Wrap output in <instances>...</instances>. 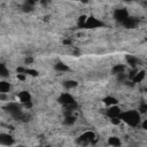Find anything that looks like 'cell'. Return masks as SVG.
<instances>
[{
  "label": "cell",
  "mask_w": 147,
  "mask_h": 147,
  "mask_svg": "<svg viewBox=\"0 0 147 147\" xmlns=\"http://www.w3.org/2000/svg\"><path fill=\"white\" fill-rule=\"evenodd\" d=\"M55 69H56L57 71H63V72L69 70L68 65H67V64H64L63 62H59V63H56V64H55Z\"/></svg>",
  "instance_id": "9a60e30c"
},
{
  "label": "cell",
  "mask_w": 147,
  "mask_h": 147,
  "mask_svg": "<svg viewBox=\"0 0 147 147\" xmlns=\"http://www.w3.org/2000/svg\"><path fill=\"white\" fill-rule=\"evenodd\" d=\"M94 138H95V134H94L93 132H91V131H87V132L83 133V134L78 138L77 142H78L79 145H87V144L91 142Z\"/></svg>",
  "instance_id": "7a4b0ae2"
},
{
  "label": "cell",
  "mask_w": 147,
  "mask_h": 147,
  "mask_svg": "<svg viewBox=\"0 0 147 147\" xmlns=\"http://www.w3.org/2000/svg\"><path fill=\"white\" fill-rule=\"evenodd\" d=\"M126 61L129 62V64L131 65V67H136V65H138V63H139V61H138V59L137 57H134V56H132V55H126Z\"/></svg>",
  "instance_id": "8fae6325"
},
{
  "label": "cell",
  "mask_w": 147,
  "mask_h": 147,
  "mask_svg": "<svg viewBox=\"0 0 147 147\" xmlns=\"http://www.w3.org/2000/svg\"><path fill=\"white\" fill-rule=\"evenodd\" d=\"M34 5V2L33 1H26L24 5H23V9H24V11H30L31 9H32V6Z\"/></svg>",
  "instance_id": "ffe728a7"
},
{
  "label": "cell",
  "mask_w": 147,
  "mask_h": 147,
  "mask_svg": "<svg viewBox=\"0 0 147 147\" xmlns=\"http://www.w3.org/2000/svg\"><path fill=\"white\" fill-rule=\"evenodd\" d=\"M18 100L22 102V103H24V105H26V103H29L30 102V94L26 92V91H23V92H21L20 94H18Z\"/></svg>",
  "instance_id": "9c48e42d"
},
{
  "label": "cell",
  "mask_w": 147,
  "mask_h": 147,
  "mask_svg": "<svg viewBox=\"0 0 147 147\" xmlns=\"http://www.w3.org/2000/svg\"><path fill=\"white\" fill-rule=\"evenodd\" d=\"M17 78L20 80H24L25 79V74H17Z\"/></svg>",
  "instance_id": "603a6c76"
},
{
  "label": "cell",
  "mask_w": 147,
  "mask_h": 147,
  "mask_svg": "<svg viewBox=\"0 0 147 147\" xmlns=\"http://www.w3.org/2000/svg\"><path fill=\"white\" fill-rule=\"evenodd\" d=\"M17 147H25V146H22V145H20V146H17Z\"/></svg>",
  "instance_id": "4316f807"
},
{
  "label": "cell",
  "mask_w": 147,
  "mask_h": 147,
  "mask_svg": "<svg viewBox=\"0 0 147 147\" xmlns=\"http://www.w3.org/2000/svg\"><path fill=\"white\" fill-rule=\"evenodd\" d=\"M144 78H145V71H139V72H137L136 77L133 78V82L134 83H140Z\"/></svg>",
  "instance_id": "e0dca14e"
},
{
  "label": "cell",
  "mask_w": 147,
  "mask_h": 147,
  "mask_svg": "<svg viewBox=\"0 0 147 147\" xmlns=\"http://www.w3.org/2000/svg\"><path fill=\"white\" fill-rule=\"evenodd\" d=\"M124 69H125V67H124L123 64H116V65L113 68V72L116 74V75L123 74V72H124Z\"/></svg>",
  "instance_id": "2e32d148"
},
{
  "label": "cell",
  "mask_w": 147,
  "mask_h": 147,
  "mask_svg": "<svg viewBox=\"0 0 147 147\" xmlns=\"http://www.w3.org/2000/svg\"><path fill=\"white\" fill-rule=\"evenodd\" d=\"M123 25H124L125 28H130V29H132V28H134V26L137 25V21H136L133 17H127V18L123 22Z\"/></svg>",
  "instance_id": "30bf717a"
},
{
  "label": "cell",
  "mask_w": 147,
  "mask_h": 147,
  "mask_svg": "<svg viewBox=\"0 0 147 147\" xmlns=\"http://www.w3.org/2000/svg\"><path fill=\"white\" fill-rule=\"evenodd\" d=\"M8 111L10 113V115L15 118H22L23 115H22V111H21V108L16 105V103H9V106L7 107Z\"/></svg>",
  "instance_id": "3957f363"
},
{
  "label": "cell",
  "mask_w": 147,
  "mask_h": 147,
  "mask_svg": "<svg viewBox=\"0 0 147 147\" xmlns=\"http://www.w3.org/2000/svg\"><path fill=\"white\" fill-rule=\"evenodd\" d=\"M142 127H144L145 130H147V119H146V121L142 123Z\"/></svg>",
  "instance_id": "cb8c5ba5"
},
{
  "label": "cell",
  "mask_w": 147,
  "mask_h": 147,
  "mask_svg": "<svg viewBox=\"0 0 147 147\" xmlns=\"http://www.w3.org/2000/svg\"><path fill=\"white\" fill-rule=\"evenodd\" d=\"M114 17H115L116 21L123 23V22L129 17L127 10H126V9H116L115 13H114Z\"/></svg>",
  "instance_id": "5b68a950"
},
{
  "label": "cell",
  "mask_w": 147,
  "mask_h": 147,
  "mask_svg": "<svg viewBox=\"0 0 147 147\" xmlns=\"http://www.w3.org/2000/svg\"><path fill=\"white\" fill-rule=\"evenodd\" d=\"M110 121H111V123H113V124H119V122H121V118L116 117V118H111Z\"/></svg>",
  "instance_id": "7402d4cb"
},
{
  "label": "cell",
  "mask_w": 147,
  "mask_h": 147,
  "mask_svg": "<svg viewBox=\"0 0 147 147\" xmlns=\"http://www.w3.org/2000/svg\"><path fill=\"white\" fill-rule=\"evenodd\" d=\"M25 62H26V63H30V62H32V59H26Z\"/></svg>",
  "instance_id": "484cf974"
},
{
  "label": "cell",
  "mask_w": 147,
  "mask_h": 147,
  "mask_svg": "<svg viewBox=\"0 0 147 147\" xmlns=\"http://www.w3.org/2000/svg\"><path fill=\"white\" fill-rule=\"evenodd\" d=\"M63 86L65 87V88H74V87H76L77 86V82H75V80H65L64 83H63Z\"/></svg>",
  "instance_id": "ac0fdd59"
},
{
  "label": "cell",
  "mask_w": 147,
  "mask_h": 147,
  "mask_svg": "<svg viewBox=\"0 0 147 147\" xmlns=\"http://www.w3.org/2000/svg\"><path fill=\"white\" fill-rule=\"evenodd\" d=\"M108 142H109V145H111V146H114V147L121 146V141H119V139H118L117 137H110V138L108 139Z\"/></svg>",
  "instance_id": "5bb4252c"
},
{
  "label": "cell",
  "mask_w": 147,
  "mask_h": 147,
  "mask_svg": "<svg viewBox=\"0 0 147 147\" xmlns=\"http://www.w3.org/2000/svg\"><path fill=\"white\" fill-rule=\"evenodd\" d=\"M121 114H122L121 109H119L118 107H116V106H111V107L107 110V115H108L110 118H116V117L119 118Z\"/></svg>",
  "instance_id": "52a82bcc"
},
{
  "label": "cell",
  "mask_w": 147,
  "mask_h": 147,
  "mask_svg": "<svg viewBox=\"0 0 147 147\" xmlns=\"http://www.w3.org/2000/svg\"><path fill=\"white\" fill-rule=\"evenodd\" d=\"M59 102L62 103V105H64V107L70 106V105H75V103H76L75 99H74L69 93H63V94H61L60 98H59Z\"/></svg>",
  "instance_id": "277c9868"
},
{
  "label": "cell",
  "mask_w": 147,
  "mask_h": 147,
  "mask_svg": "<svg viewBox=\"0 0 147 147\" xmlns=\"http://www.w3.org/2000/svg\"><path fill=\"white\" fill-rule=\"evenodd\" d=\"M103 102L107 105V106H116V103H117V100L114 98V96H107V98H105L103 99Z\"/></svg>",
  "instance_id": "4fadbf2b"
},
{
  "label": "cell",
  "mask_w": 147,
  "mask_h": 147,
  "mask_svg": "<svg viewBox=\"0 0 147 147\" xmlns=\"http://www.w3.org/2000/svg\"><path fill=\"white\" fill-rule=\"evenodd\" d=\"M8 74H9L8 69L6 68V65H5L3 63H1V64H0V75H1L2 77H7Z\"/></svg>",
  "instance_id": "d6986e66"
},
{
  "label": "cell",
  "mask_w": 147,
  "mask_h": 147,
  "mask_svg": "<svg viewBox=\"0 0 147 147\" xmlns=\"http://www.w3.org/2000/svg\"><path fill=\"white\" fill-rule=\"evenodd\" d=\"M121 121L125 122L126 124L131 125V126H136L138 125L139 123V119H140V115L138 114V111L136 110H129V111H125V113H122L121 116H119Z\"/></svg>",
  "instance_id": "6da1fadb"
},
{
  "label": "cell",
  "mask_w": 147,
  "mask_h": 147,
  "mask_svg": "<svg viewBox=\"0 0 147 147\" xmlns=\"http://www.w3.org/2000/svg\"><path fill=\"white\" fill-rule=\"evenodd\" d=\"M74 123H75V117H74L72 115L65 116V118H64V124L70 125V124H74Z\"/></svg>",
  "instance_id": "44dd1931"
},
{
  "label": "cell",
  "mask_w": 147,
  "mask_h": 147,
  "mask_svg": "<svg viewBox=\"0 0 147 147\" xmlns=\"http://www.w3.org/2000/svg\"><path fill=\"white\" fill-rule=\"evenodd\" d=\"M103 23L101 21H99L98 18L95 17H88L86 23H85V28H88V29H93V28H99V26H102Z\"/></svg>",
  "instance_id": "8992f818"
},
{
  "label": "cell",
  "mask_w": 147,
  "mask_h": 147,
  "mask_svg": "<svg viewBox=\"0 0 147 147\" xmlns=\"http://www.w3.org/2000/svg\"><path fill=\"white\" fill-rule=\"evenodd\" d=\"M0 142H1V145L10 146V145H13V144H14V139H13V137H11V136L2 133V134H0Z\"/></svg>",
  "instance_id": "ba28073f"
},
{
  "label": "cell",
  "mask_w": 147,
  "mask_h": 147,
  "mask_svg": "<svg viewBox=\"0 0 147 147\" xmlns=\"http://www.w3.org/2000/svg\"><path fill=\"white\" fill-rule=\"evenodd\" d=\"M9 88H10V85L9 83L7 82H0V93H7L9 92Z\"/></svg>",
  "instance_id": "7c38bea8"
},
{
  "label": "cell",
  "mask_w": 147,
  "mask_h": 147,
  "mask_svg": "<svg viewBox=\"0 0 147 147\" xmlns=\"http://www.w3.org/2000/svg\"><path fill=\"white\" fill-rule=\"evenodd\" d=\"M142 110H144V111H147V103H146V105L142 107Z\"/></svg>",
  "instance_id": "d4e9b609"
}]
</instances>
